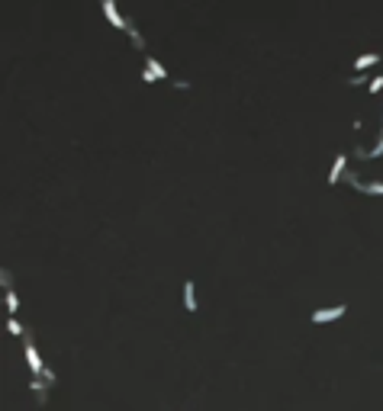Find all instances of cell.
<instances>
[{"label": "cell", "mask_w": 383, "mask_h": 411, "mask_svg": "<svg viewBox=\"0 0 383 411\" xmlns=\"http://www.w3.org/2000/svg\"><path fill=\"white\" fill-rule=\"evenodd\" d=\"M26 363H29V369L35 373V376H42L45 382H55V373L42 366V360H39V354H35V347H32V341H26Z\"/></svg>", "instance_id": "1"}, {"label": "cell", "mask_w": 383, "mask_h": 411, "mask_svg": "<svg viewBox=\"0 0 383 411\" xmlns=\"http://www.w3.org/2000/svg\"><path fill=\"white\" fill-rule=\"evenodd\" d=\"M100 10H103V16L110 19V26H116V29H126V32L132 29V26H129V19H126V16L116 10V4H113V0H100Z\"/></svg>", "instance_id": "2"}, {"label": "cell", "mask_w": 383, "mask_h": 411, "mask_svg": "<svg viewBox=\"0 0 383 411\" xmlns=\"http://www.w3.org/2000/svg\"><path fill=\"white\" fill-rule=\"evenodd\" d=\"M344 312H348V305H335V309H322V312H313V324H322V321H335V318H341Z\"/></svg>", "instance_id": "3"}, {"label": "cell", "mask_w": 383, "mask_h": 411, "mask_svg": "<svg viewBox=\"0 0 383 411\" xmlns=\"http://www.w3.org/2000/svg\"><path fill=\"white\" fill-rule=\"evenodd\" d=\"M348 183L357 187V190H364V193H380V196H383V183H361L357 174H348Z\"/></svg>", "instance_id": "4"}, {"label": "cell", "mask_w": 383, "mask_h": 411, "mask_svg": "<svg viewBox=\"0 0 383 411\" xmlns=\"http://www.w3.org/2000/svg\"><path fill=\"white\" fill-rule=\"evenodd\" d=\"M344 164H348V158H344V154H338V158H335V164H332L329 183H338V180H341V174H344Z\"/></svg>", "instance_id": "5"}, {"label": "cell", "mask_w": 383, "mask_h": 411, "mask_svg": "<svg viewBox=\"0 0 383 411\" xmlns=\"http://www.w3.org/2000/svg\"><path fill=\"white\" fill-rule=\"evenodd\" d=\"M145 68H148L158 80H167V71H164V65L158 61V58H151V55H148V58H145Z\"/></svg>", "instance_id": "6"}, {"label": "cell", "mask_w": 383, "mask_h": 411, "mask_svg": "<svg viewBox=\"0 0 383 411\" xmlns=\"http://www.w3.org/2000/svg\"><path fill=\"white\" fill-rule=\"evenodd\" d=\"M184 309L187 312H197V299H194V280L184 283Z\"/></svg>", "instance_id": "7"}, {"label": "cell", "mask_w": 383, "mask_h": 411, "mask_svg": "<svg viewBox=\"0 0 383 411\" xmlns=\"http://www.w3.org/2000/svg\"><path fill=\"white\" fill-rule=\"evenodd\" d=\"M370 65H380V55H377V52H370V55H361V58L354 61V71H367Z\"/></svg>", "instance_id": "8"}, {"label": "cell", "mask_w": 383, "mask_h": 411, "mask_svg": "<svg viewBox=\"0 0 383 411\" xmlns=\"http://www.w3.org/2000/svg\"><path fill=\"white\" fill-rule=\"evenodd\" d=\"M380 154H383V138L374 145V148H370V151H357V158H364V161H374V158H380Z\"/></svg>", "instance_id": "9"}, {"label": "cell", "mask_w": 383, "mask_h": 411, "mask_svg": "<svg viewBox=\"0 0 383 411\" xmlns=\"http://www.w3.org/2000/svg\"><path fill=\"white\" fill-rule=\"evenodd\" d=\"M7 312H10V318H13L16 312H20V299H16L13 289H7Z\"/></svg>", "instance_id": "10"}, {"label": "cell", "mask_w": 383, "mask_h": 411, "mask_svg": "<svg viewBox=\"0 0 383 411\" xmlns=\"http://www.w3.org/2000/svg\"><path fill=\"white\" fill-rule=\"evenodd\" d=\"M367 90H370V93H383V74L370 77V80H367Z\"/></svg>", "instance_id": "11"}, {"label": "cell", "mask_w": 383, "mask_h": 411, "mask_svg": "<svg viewBox=\"0 0 383 411\" xmlns=\"http://www.w3.org/2000/svg\"><path fill=\"white\" fill-rule=\"evenodd\" d=\"M7 328H10V334H13V337H23V334H26V328H23V324H20L16 318H10V321H7Z\"/></svg>", "instance_id": "12"}, {"label": "cell", "mask_w": 383, "mask_h": 411, "mask_svg": "<svg viewBox=\"0 0 383 411\" xmlns=\"http://www.w3.org/2000/svg\"><path fill=\"white\" fill-rule=\"evenodd\" d=\"M129 39H132V45H139V48H142V35H139L136 29H129Z\"/></svg>", "instance_id": "13"}, {"label": "cell", "mask_w": 383, "mask_h": 411, "mask_svg": "<svg viewBox=\"0 0 383 411\" xmlns=\"http://www.w3.org/2000/svg\"><path fill=\"white\" fill-rule=\"evenodd\" d=\"M142 80H145V84H155V80H158V77H155V74H151V71L145 68V71H142Z\"/></svg>", "instance_id": "14"}]
</instances>
